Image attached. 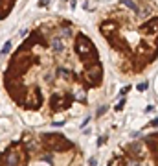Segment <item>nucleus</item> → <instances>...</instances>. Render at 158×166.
<instances>
[{
    "instance_id": "2",
    "label": "nucleus",
    "mask_w": 158,
    "mask_h": 166,
    "mask_svg": "<svg viewBox=\"0 0 158 166\" xmlns=\"http://www.w3.org/2000/svg\"><path fill=\"white\" fill-rule=\"evenodd\" d=\"M15 4H17V0H0V22L13 11Z\"/></svg>"
},
{
    "instance_id": "1",
    "label": "nucleus",
    "mask_w": 158,
    "mask_h": 166,
    "mask_svg": "<svg viewBox=\"0 0 158 166\" xmlns=\"http://www.w3.org/2000/svg\"><path fill=\"white\" fill-rule=\"evenodd\" d=\"M74 151V144L59 133H24L0 153V166H59V157Z\"/></svg>"
},
{
    "instance_id": "4",
    "label": "nucleus",
    "mask_w": 158,
    "mask_h": 166,
    "mask_svg": "<svg viewBox=\"0 0 158 166\" xmlns=\"http://www.w3.org/2000/svg\"><path fill=\"white\" fill-rule=\"evenodd\" d=\"M138 89H140V91H145V89H147V83H142V85H140Z\"/></svg>"
},
{
    "instance_id": "3",
    "label": "nucleus",
    "mask_w": 158,
    "mask_h": 166,
    "mask_svg": "<svg viewBox=\"0 0 158 166\" xmlns=\"http://www.w3.org/2000/svg\"><path fill=\"white\" fill-rule=\"evenodd\" d=\"M123 2H125V4H127V6H129V8H131L132 11H136V9H138V8H136V4H134L132 0H123Z\"/></svg>"
}]
</instances>
